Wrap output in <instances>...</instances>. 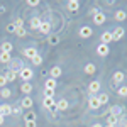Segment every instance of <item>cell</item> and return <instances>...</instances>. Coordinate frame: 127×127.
Returning a JSON list of instances; mask_svg holds the SVG:
<instances>
[{"label": "cell", "instance_id": "6da1fadb", "mask_svg": "<svg viewBox=\"0 0 127 127\" xmlns=\"http://www.w3.org/2000/svg\"><path fill=\"white\" fill-rule=\"evenodd\" d=\"M19 76L24 80V81H29V80L32 78V69L27 68V66H22V68L19 69Z\"/></svg>", "mask_w": 127, "mask_h": 127}, {"label": "cell", "instance_id": "7a4b0ae2", "mask_svg": "<svg viewBox=\"0 0 127 127\" xmlns=\"http://www.w3.org/2000/svg\"><path fill=\"white\" fill-rule=\"evenodd\" d=\"M98 92H100V81H92V83L88 85V93H90V97H95Z\"/></svg>", "mask_w": 127, "mask_h": 127}, {"label": "cell", "instance_id": "3957f363", "mask_svg": "<svg viewBox=\"0 0 127 127\" xmlns=\"http://www.w3.org/2000/svg\"><path fill=\"white\" fill-rule=\"evenodd\" d=\"M105 20H107V15H105L103 12H100V10L93 15V24H97V26H102Z\"/></svg>", "mask_w": 127, "mask_h": 127}, {"label": "cell", "instance_id": "277c9868", "mask_svg": "<svg viewBox=\"0 0 127 127\" xmlns=\"http://www.w3.org/2000/svg\"><path fill=\"white\" fill-rule=\"evenodd\" d=\"M3 76H5V80H7V81H15V80H17V76H19V73H17V71H14V69H9Z\"/></svg>", "mask_w": 127, "mask_h": 127}, {"label": "cell", "instance_id": "5b68a950", "mask_svg": "<svg viewBox=\"0 0 127 127\" xmlns=\"http://www.w3.org/2000/svg\"><path fill=\"white\" fill-rule=\"evenodd\" d=\"M42 105H44L46 108H49V110H54V108H56V102H54L53 98L44 97V102H42Z\"/></svg>", "mask_w": 127, "mask_h": 127}, {"label": "cell", "instance_id": "8992f818", "mask_svg": "<svg viewBox=\"0 0 127 127\" xmlns=\"http://www.w3.org/2000/svg\"><path fill=\"white\" fill-rule=\"evenodd\" d=\"M108 53H110V49H108L107 44H100V46L97 48V54L98 56H107Z\"/></svg>", "mask_w": 127, "mask_h": 127}, {"label": "cell", "instance_id": "52a82bcc", "mask_svg": "<svg viewBox=\"0 0 127 127\" xmlns=\"http://www.w3.org/2000/svg\"><path fill=\"white\" fill-rule=\"evenodd\" d=\"M92 34H93V31L90 29L88 26H83V27L80 29V37H90Z\"/></svg>", "mask_w": 127, "mask_h": 127}, {"label": "cell", "instance_id": "ba28073f", "mask_svg": "<svg viewBox=\"0 0 127 127\" xmlns=\"http://www.w3.org/2000/svg\"><path fill=\"white\" fill-rule=\"evenodd\" d=\"M88 105H90L92 110H97V108L100 107V102H98L97 97H90V98H88Z\"/></svg>", "mask_w": 127, "mask_h": 127}, {"label": "cell", "instance_id": "9c48e42d", "mask_svg": "<svg viewBox=\"0 0 127 127\" xmlns=\"http://www.w3.org/2000/svg\"><path fill=\"white\" fill-rule=\"evenodd\" d=\"M24 56L32 59L34 56H37V51H36V48H27V49H24Z\"/></svg>", "mask_w": 127, "mask_h": 127}, {"label": "cell", "instance_id": "30bf717a", "mask_svg": "<svg viewBox=\"0 0 127 127\" xmlns=\"http://www.w3.org/2000/svg\"><path fill=\"white\" fill-rule=\"evenodd\" d=\"M122 36H124V29H122V27H117V29L112 32V39H114V41L122 39Z\"/></svg>", "mask_w": 127, "mask_h": 127}, {"label": "cell", "instance_id": "8fae6325", "mask_svg": "<svg viewBox=\"0 0 127 127\" xmlns=\"http://www.w3.org/2000/svg\"><path fill=\"white\" fill-rule=\"evenodd\" d=\"M39 31L42 32V34H49V31H51V24L49 22H41V27H39Z\"/></svg>", "mask_w": 127, "mask_h": 127}, {"label": "cell", "instance_id": "7c38bea8", "mask_svg": "<svg viewBox=\"0 0 127 127\" xmlns=\"http://www.w3.org/2000/svg\"><path fill=\"white\" fill-rule=\"evenodd\" d=\"M44 87H46V90H54V88H56V80L54 78H48L46 83H44Z\"/></svg>", "mask_w": 127, "mask_h": 127}, {"label": "cell", "instance_id": "4fadbf2b", "mask_svg": "<svg viewBox=\"0 0 127 127\" xmlns=\"http://www.w3.org/2000/svg\"><path fill=\"white\" fill-rule=\"evenodd\" d=\"M20 92H24V93H31V92H32V85H31L29 81H24V83L20 85Z\"/></svg>", "mask_w": 127, "mask_h": 127}, {"label": "cell", "instance_id": "5bb4252c", "mask_svg": "<svg viewBox=\"0 0 127 127\" xmlns=\"http://www.w3.org/2000/svg\"><path fill=\"white\" fill-rule=\"evenodd\" d=\"M56 108H58V110H66V108H68V102H66L64 98L58 100V102H56Z\"/></svg>", "mask_w": 127, "mask_h": 127}, {"label": "cell", "instance_id": "9a60e30c", "mask_svg": "<svg viewBox=\"0 0 127 127\" xmlns=\"http://www.w3.org/2000/svg\"><path fill=\"white\" fill-rule=\"evenodd\" d=\"M41 22H42V20H41L39 17H32V19H31V27H32V29H39Z\"/></svg>", "mask_w": 127, "mask_h": 127}, {"label": "cell", "instance_id": "2e32d148", "mask_svg": "<svg viewBox=\"0 0 127 127\" xmlns=\"http://www.w3.org/2000/svg\"><path fill=\"white\" fill-rule=\"evenodd\" d=\"M10 53H0V63H3V64H7L10 63Z\"/></svg>", "mask_w": 127, "mask_h": 127}, {"label": "cell", "instance_id": "e0dca14e", "mask_svg": "<svg viewBox=\"0 0 127 127\" xmlns=\"http://www.w3.org/2000/svg\"><path fill=\"white\" fill-rule=\"evenodd\" d=\"M110 41H114L112 39V32H103L102 34V44H108Z\"/></svg>", "mask_w": 127, "mask_h": 127}, {"label": "cell", "instance_id": "ac0fdd59", "mask_svg": "<svg viewBox=\"0 0 127 127\" xmlns=\"http://www.w3.org/2000/svg\"><path fill=\"white\" fill-rule=\"evenodd\" d=\"M80 7V2H76V0H71V2H68V9L71 10V12H76Z\"/></svg>", "mask_w": 127, "mask_h": 127}, {"label": "cell", "instance_id": "d6986e66", "mask_svg": "<svg viewBox=\"0 0 127 127\" xmlns=\"http://www.w3.org/2000/svg\"><path fill=\"white\" fill-rule=\"evenodd\" d=\"M32 103H34V102H32V98H31V97H26L24 100H22V103H20V105H22L24 108H31V107H32Z\"/></svg>", "mask_w": 127, "mask_h": 127}, {"label": "cell", "instance_id": "ffe728a7", "mask_svg": "<svg viewBox=\"0 0 127 127\" xmlns=\"http://www.w3.org/2000/svg\"><path fill=\"white\" fill-rule=\"evenodd\" d=\"M122 80H124V73L122 71H115L114 73V83H120Z\"/></svg>", "mask_w": 127, "mask_h": 127}, {"label": "cell", "instance_id": "44dd1931", "mask_svg": "<svg viewBox=\"0 0 127 127\" xmlns=\"http://www.w3.org/2000/svg\"><path fill=\"white\" fill-rule=\"evenodd\" d=\"M58 76H61V68L54 66V68L51 69V78H58Z\"/></svg>", "mask_w": 127, "mask_h": 127}, {"label": "cell", "instance_id": "7402d4cb", "mask_svg": "<svg viewBox=\"0 0 127 127\" xmlns=\"http://www.w3.org/2000/svg\"><path fill=\"white\" fill-rule=\"evenodd\" d=\"M98 102H100V105H103V103H107L108 102V95L107 93H100V95H97Z\"/></svg>", "mask_w": 127, "mask_h": 127}, {"label": "cell", "instance_id": "603a6c76", "mask_svg": "<svg viewBox=\"0 0 127 127\" xmlns=\"http://www.w3.org/2000/svg\"><path fill=\"white\" fill-rule=\"evenodd\" d=\"M120 114H122V108H120V107H112V108H110V115H114V117L119 119Z\"/></svg>", "mask_w": 127, "mask_h": 127}, {"label": "cell", "instance_id": "cb8c5ba5", "mask_svg": "<svg viewBox=\"0 0 127 127\" xmlns=\"http://www.w3.org/2000/svg\"><path fill=\"white\" fill-rule=\"evenodd\" d=\"M126 17H127V14L124 10H117L115 12V20H126Z\"/></svg>", "mask_w": 127, "mask_h": 127}, {"label": "cell", "instance_id": "d4e9b609", "mask_svg": "<svg viewBox=\"0 0 127 127\" xmlns=\"http://www.w3.org/2000/svg\"><path fill=\"white\" fill-rule=\"evenodd\" d=\"M12 114V107L10 105H2V115L5 117V115H10Z\"/></svg>", "mask_w": 127, "mask_h": 127}, {"label": "cell", "instance_id": "484cf974", "mask_svg": "<svg viewBox=\"0 0 127 127\" xmlns=\"http://www.w3.org/2000/svg\"><path fill=\"white\" fill-rule=\"evenodd\" d=\"M117 122H119V119L114 117V115H110V117H108V120H107L108 127H115V126H117Z\"/></svg>", "mask_w": 127, "mask_h": 127}, {"label": "cell", "instance_id": "4316f807", "mask_svg": "<svg viewBox=\"0 0 127 127\" xmlns=\"http://www.w3.org/2000/svg\"><path fill=\"white\" fill-rule=\"evenodd\" d=\"M85 73H87V75H93V73H95V64H92V63L87 64V66H85Z\"/></svg>", "mask_w": 127, "mask_h": 127}, {"label": "cell", "instance_id": "83f0119b", "mask_svg": "<svg viewBox=\"0 0 127 127\" xmlns=\"http://www.w3.org/2000/svg\"><path fill=\"white\" fill-rule=\"evenodd\" d=\"M12 51V44L10 42H3L2 44V53H10Z\"/></svg>", "mask_w": 127, "mask_h": 127}, {"label": "cell", "instance_id": "f1b7e54d", "mask_svg": "<svg viewBox=\"0 0 127 127\" xmlns=\"http://www.w3.org/2000/svg\"><path fill=\"white\" fill-rule=\"evenodd\" d=\"M32 64H36V66H39V64H42V58H41L39 54L32 58Z\"/></svg>", "mask_w": 127, "mask_h": 127}, {"label": "cell", "instance_id": "f546056e", "mask_svg": "<svg viewBox=\"0 0 127 127\" xmlns=\"http://www.w3.org/2000/svg\"><path fill=\"white\" fill-rule=\"evenodd\" d=\"M0 95H2L3 98L10 97V90H9V88H2V90H0Z\"/></svg>", "mask_w": 127, "mask_h": 127}, {"label": "cell", "instance_id": "4dcf8cb0", "mask_svg": "<svg viewBox=\"0 0 127 127\" xmlns=\"http://www.w3.org/2000/svg\"><path fill=\"white\" fill-rule=\"evenodd\" d=\"M15 34L20 36V37H24V36H26V29H24V27H17V29H15Z\"/></svg>", "mask_w": 127, "mask_h": 127}, {"label": "cell", "instance_id": "1f68e13d", "mask_svg": "<svg viewBox=\"0 0 127 127\" xmlns=\"http://www.w3.org/2000/svg\"><path fill=\"white\" fill-rule=\"evenodd\" d=\"M24 119H26V120H36V114H34V112H27Z\"/></svg>", "mask_w": 127, "mask_h": 127}, {"label": "cell", "instance_id": "d6a6232c", "mask_svg": "<svg viewBox=\"0 0 127 127\" xmlns=\"http://www.w3.org/2000/svg\"><path fill=\"white\" fill-rule=\"evenodd\" d=\"M120 97H127V87H122V88H119V92H117Z\"/></svg>", "mask_w": 127, "mask_h": 127}, {"label": "cell", "instance_id": "836d02e7", "mask_svg": "<svg viewBox=\"0 0 127 127\" xmlns=\"http://www.w3.org/2000/svg\"><path fill=\"white\" fill-rule=\"evenodd\" d=\"M5 85H7V80H5V76H3V75H0V88H3Z\"/></svg>", "mask_w": 127, "mask_h": 127}, {"label": "cell", "instance_id": "e575fe53", "mask_svg": "<svg viewBox=\"0 0 127 127\" xmlns=\"http://www.w3.org/2000/svg\"><path fill=\"white\" fill-rule=\"evenodd\" d=\"M53 95H54V90H46L44 92V97H48V98H53Z\"/></svg>", "mask_w": 127, "mask_h": 127}, {"label": "cell", "instance_id": "d590c367", "mask_svg": "<svg viewBox=\"0 0 127 127\" xmlns=\"http://www.w3.org/2000/svg\"><path fill=\"white\" fill-rule=\"evenodd\" d=\"M58 42H59V37H58V36H53V37L49 39V44H58Z\"/></svg>", "mask_w": 127, "mask_h": 127}, {"label": "cell", "instance_id": "8d00e7d4", "mask_svg": "<svg viewBox=\"0 0 127 127\" xmlns=\"http://www.w3.org/2000/svg\"><path fill=\"white\" fill-rule=\"evenodd\" d=\"M36 120H26V127H36Z\"/></svg>", "mask_w": 127, "mask_h": 127}, {"label": "cell", "instance_id": "74e56055", "mask_svg": "<svg viewBox=\"0 0 127 127\" xmlns=\"http://www.w3.org/2000/svg\"><path fill=\"white\" fill-rule=\"evenodd\" d=\"M27 3H29L31 7H37V5H39V0H29Z\"/></svg>", "mask_w": 127, "mask_h": 127}, {"label": "cell", "instance_id": "f35d334b", "mask_svg": "<svg viewBox=\"0 0 127 127\" xmlns=\"http://www.w3.org/2000/svg\"><path fill=\"white\" fill-rule=\"evenodd\" d=\"M15 29H17V27H15L14 24H9V26H7V31H9V32H15Z\"/></svg>", "mask_w": 127, "mask_h": 127}, {"label": "cell", "instance_id": "ab89813d", "mask_svg": "<svg viewBox=\"0 0 127 127\" xmlns=\"http://www.w3.org/2000/svg\"><path fill=\"white\" fill-rule=\"evenodd\" d=\"M97 12H98L97 9H92V10H90V15H95V14H97Z\"/></svg>", "mask_w": 127, "mask_h": 127}, {"label": "cell", "instance_id": "60d3db41", "mask_svg": "<svg viewBox=\"0 0 127 127\" xmlns=\"http://www.w3.org/2000/svg\"><path fill=\"white\" fill-rule=\"evenodd\" d=\"M92 127H103V126H102V124H93Z\"/></svg>", "mask_w": 127, "mask_h": 127}, {"label": "cell", "instance_id": "b9f144b4", "mask_svg": "<svg viewBox=\"0 0 127 127\" xmlns=\"http://www.w3.org/2000/svg\"><path fill=\"white\" fill-rule=\"evenodd\" d=\"M3 124V115H0V126Z\"/></svg>", "mask_w": 127, "mask_h": 127}, {"label": "cell", "instance_id": "7bdbcfd3", "mask_svg": "<svg viewBox=\"0 0 127 127\" xmlns=\"http://www.w3.org/2000/svg\"><path fill=\"white\" fill-rule=\"evenodd\" d=\"M120 127H127V124H122V126H120Z\"/></svg>", "mask_w": 127, "mask_h": 127}, {"label": "cell", "instance_id": "ee69618b", "mask_svg": "<svg viewBox=\"0 0 127 127\" xmlns=\"http://www.w3.org/2000/svg\"><path fill=\"white\" fill-rule=\"evenodd\" d=\"M0 115H2V105H0Z\"/></svg>", "mask_w": 127, "mask_h": 127}, {"label": "cell", "instance_id": "f6af8a7d", "mask_svg": "<svg viewBox=\"0 0 127 127\" xmlns=\"http://www.w3.org/2000/svg\"><path fill=\"white\" fill-rule=\"evenodd\" d=\"M2 12H3V9H0V14H2Z\"/></svg>", "mask_w": 127, "mask_h": 127}]
</instances>
